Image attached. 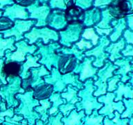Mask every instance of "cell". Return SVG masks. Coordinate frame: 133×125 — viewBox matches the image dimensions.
<instances>
[{
  "label": "cell",
  "instance_id": "cell-49",
  "mask_svg": "<svg viewBox=\"0 0 133 125\" xmlns=\"http://www.w3.org/2000/svg\"><path fill=\"white\" fill-rule=\"evenodd\" d=\"M132 37H133V34H132Z\"/></svg>",
  "mask_w": 133,
  "mask_h": 125
},
{
  "label": "cell",
  "instance_id": "cell-2",
  "mask_svg": "<svg viewBox=\"0 0 133 125\" xmlns=\"http://www.w3.org/2000/svg\"><path fill=\"white\" fill-rule=\"evenodd\" d=\"M95 88L93 79H89L86 80V83L84 84L83 88L78 92V96L81 98V101L76 104L77 111L84 109L83 110L85 111V113L89 115L94 110L101 108L102 104L98 102L97 98L93 95Z\"/></svg>",
  "mask_w": 133,
  "mask_h": 125
},
{
  "label": "cell",
  "instance_id": "cell-19",
  "mask_svg": "<svg viewBox=\"0 0 133 125\" xmlns=\"http://www.w3.org/2000/svg\"><path fill=\"white\" fill-rule=\"evenodd\" d=\"M114 98V95L113 93H108L105 96H101L98 98V102L105 104V106L98 111L100 115H109L110 118H112V114L114 110H118L119 113L122 112V109H123V108L121 106V104L119 106H116L115 103L113 102Z\"/></svg>",
  "mask_w": 133,
  "mask_h": 125
},
{
  "label": "cell",
  "instance_id": "cell-13",
  "mask_svg": "<svg viewBox=\"0 0 133 125\" xmlns=\"http://www.w3.org/2000/svg\"><path fill=\"white\" fill-rule=\"evenodd\" d=\"M46 25L55 31H60L67 27L68 23L64 17V10L53 9L46 20Z\"/></svg>",
  "mask_w": 133,
  "mask_h": 125
},
{
  "label": "cell",
  "instance_id": "cell-7",
  "mask_svg": "<svg viewBox=\"0 0 133 125\" xmlns=\"http://www.w3.org/2000/svg\"><path fill=\"white\" fill-rule=\"evenodd\" d=\"M36 22L37 21L35 20H16L14 21V25L11 29L0 33H2L4 38L15 37V42H18L24 38V33L29 32Z\"/></svg>",
  "mask_w": 133,
  "mask_h": 125
},
{
  "label": "cell",
  "instance_id": "cell-3",
  "mask_svg": "<svg viewBox=\"0 0 133 125\" xmlns=\"http://www.w3.org/2000/svg\"><path fill=\"white\" fill-rule=\"evenodd\" d=\"M35 44L37 47L36 52L33 55L36 56L39 54L42 58L39 60V63L43 65L49 71H51L52 66L58 69V63L60 59V55L57 52V49L61 47L60 43L58 42H50L47 45L45 46L39 40Z\"/></svg>",
  "mask_w": 133,
  "mask_h": 125
},
{
  "label": "cell",
  "instance_id": "cell-20",
  "mask_svg": "<svg viewBox=\"0 0 133 125\" xmlns=\"http://www.w3.org/2000/svg\"><path fill=\"white\" fill-rule=\"evenodd\" d=\"M41 58V56L38 54L36 56H33L31 54H27L26 56V62L22 63V72H21L19 77L21 79L24 80L27 78H29V69L31 67H39L41 66L38 61Z\"/></svg>",
  "mask_w": 133,
  "mask_h": 125
},
{
  "label": "cell",
  "instance_id": "cell-16",
  "mask_svg": "<svg viewBox=\"0 0 133 125\" xmlns=\"http://www.w3.org/2000/svg\"><path fill=\"white\" fill-rule=\"evenodd\" d=\"M60 59L58 63V70L61 74H65L73 72L80 61L72 54L60 55Z\"/></svg>",
  "mask_w": 133,
  "mask_h": 125
},
{
  "label": "cell",
  "instance_id": "cell-22",
  "mask_svg": "<svg viewBox=\"0 0 133 125\" xmlns=\"http://www.w3.org/2000/svg\"><path fill=\"white\" fill-rule=\"evenodd\" d=\"M22 63L15 61H6L4 63L2 71L7 78L19 77L22 72Z\"/></svg>",
  "mask_w": 133,
  "mask_h": 125
},
{
  "label": "cell",
  "instance_id": "cell-48",
  "mask_svg": "<svg viewBox=\"0 0 133 125\" xmlns=\"http://www.w3.org/2000/svg\"><path fill=\"white\" fill-rule=\"evenodd\" d=\"M3 12H4L3 10H1V9H0V17L3 16Z\"/></svg>",
  "mask_w": 133,
  "mask_h": 125
},
{
  "label": "cell",
  "instance_id": "cell-4",
  "mask_svg": "<svg viewBox=\"0 0 133 125\" xmlns=\"http://www.w3.org/2000/svg\"><path fill=\"white\" fill-rule=\"evenodd\" d=\"M24 37L28 40L29 45L35 44L39 38L42 39L44 45H48L50 40L57 42L60 38L58 31H55L49 27L37 28L35 26L31 28V31L24 33Z\"/></svg>",
  "mask_w": 133,
  "mask_h": 125
},
{
  "label": "cell",
  "instance_id": "cell-1",
  "mask_svg": "<svg viewBox=\"0 0 133 125\" xmlns=\"http://www.w3.org/2000/svg\"><path fill=\"white\" fill-rule=\"evenodd\" d=\"M51 73L43 77L44 83L53 85L54 92H60L65 90L66 85H71L78 89H82L84 84L79 80V77L76 74L70 72L65 74H61L57 68L54 67L50 71Z\"/></svg>",
  "mask_w": 133,
  "mask_h": 125
},
{
  "label": "cell",
  "instance_id": "cell-10",
  "mask_svg": "<svg viewBox=\"0 0 133 125\" xmlns=\"http://www.w3.org/2000/svg\"><path fill=\"white\" fill-rule=\"evenodd\" d=\"M26 9L30 14L29 18L37 20L35 27L40 28L46 26V20L51 10L47 3L40 4L37 2L33 6L26 8Z\"/></svg>",
  "mask_w": 133,
  "mask_h": 125
},
{
  "label": "cell",
  "instance_id": "cell-14",
  "mask_svg": "<svg viewBox=\"0 0 133 125\" xmlns=\"http://www.w3.org/2000/svg\"><path fill=\"white\" fill-rule=\"evenodd\" d=\"M3 16L6 17L14 22L16 20H26L29 18V11L26 8L21 6L17 4H13L10 6H6L3 8Z\"/></svg>",
  "mask_w": 133,
  "mask_h": 125
},
{
  "label": "cell",
  "instance_id": "cell-24",
  "mask_svg": "<svg viewBox=\"0 0 133 125\" xmlns=\"http://www.w3.org/2000/svg\"><path fill=\"white\" fill-rule=\"evenodd\" d=\"M78 90H79L77 88H75L71 85H69L66 86V88L64 92H62L60 93V95H61V97L66 99V102L68 104L74 105L77 102L81 101V98L78 96Z\"/></svg>",
  "mask_w": 133,
  "mask_h": 125
},
{
  "label": "cell",
  "instance_id": "cell-46",
  "mask_svg": "<svg viewBox=\"0 0 133 125\" xmlns=\"http://www.w3.org/2000/svg\"><path fill=\"white\" fill-rule=\"evenodd\" d=\"M116 118L114 119L112 122L116 123V124H118V122H119V114L117 112H116Z\"/></svg>",
  "mask_w": 133,
  "mask_h": 125
},
{
  "label": "cell",
  "instance_id": "cell-6",
  "mask_svg": "<svg viewBox=\"0 0 133 125\" xmlns=\"http://www.w3.org/2000/svg\"><path fill=\"white\" fill-rule=\"evenodd\" d=\"M15 47L16 50L15 52H6L5 53V60L6 61H15V62L22 63L26 59V56L27 54H31L33 55L36 50L37 47L36 45L33 44L29 45L26 40H22L18 42H15Z\"/></svg>",
  "mask_w": 133,
  "mask_h": 125
},
{
  "label": "cell",
  "instance_id": "cell-15",
  "mask_svg": "<svg viewBox=\"0 0 133 125\" xmlns=\"http://www.w3.org/2000/svg\"><path fill=\"white\" fill-rule=\"evenodd\" d=\"M113 71L112 67L107 68V65L105 67L100 70L97 72V78L95 81H94V85L96 87H98L97 90L94 92V96L97 97L99 96L106 93V81L107 79L112 76V72Z\"/></svg>",
  "mask_w": 133,
  "mask_h": 125
},
{
  "label": "cell",
  "instance_id": "cell-23",
  "mask_svg": "<svg viewBox=\"0 0 133 125\" xmlns=\"http://www.w3.org/2000/svg\"><path fill=\"white\" fill-rule=\"evenodd\" d=\"M54 93L53 85L48 83H42L33 89V97L35 99H45L50 97Z\"/></svg>",
  "mask_w": 133,
  "mask_h": 125
},
{
  "label": "cell",
  "instance_id": "cell-40",
  "mask_svg": "<svg viewBox=\"0 0 133 125\" xmlns=\"http://www.w3.org/2000/svg\"><path fill=\"white\" fill-rule=\"evenodd\" d=\"M113 0H94L93 7L101 8L105 6H109Z\"/></svg>",
  "mask_w": 133,
  "mask_h": 125
},
{
  "label": "cell",
  "instance_id": "cell-12",
  "mask_svg": "<svg viewBox=\"0 0 133 125\" xmlns=\"http://www.w3.org/2000/svg\"><path fill=\"white\" fill-rule=\"evenodd\" d=\"M108 10L112 17H124L133 10V0H113Z\"/></svg>",
  "mask_w": 133,
  "mask_h": 125
},
{
  "label": "cell",
  "instance_id": "cell-5",
  "mask_svg": "<svg viewBox=\"0 0 133 125\" xmlns=\"http://www.w3.org/2000/svg\"><path fill=\"white\" fill-rule=\"evenodd\" d=\"M33 90H30L25 93H18L16 95L17 99L22 102L19 113L22 114L24 117L29 119H29H31L29 123L32 125L35 123V120L33 117L36 116L35 113L33 111V108L39 105V102L33 97Z\"/></svg>",
  "mask_w": 133,
  "mask_h": 125
},
{
  "label": "cell",
  "instance_id": "cell-26",
  "mask_svg": "<svg viewBox=\"0 0 133 125\" xmlns=\"http://www.w3.org/2000/svg\"><path fill=\"white\" fill-rule=\"evenodd\" d=\"M15 42V37L4 38L2 33H0V58H4L5 53L7 50H10V52H15L16 50Z\"/></svg>",
  "mask_w": 133,
  "mask_h": 125
},
{
  "label": "cell",
  "instance_id": "cell-41",
  "mask_svg": "<svg viewBox=\"0 0 133 125\" xmlns=\"http://www.w3.org/2000/svg\"><path fill=\"white\" fill-rule=\"evenodd\" d=\"M14 115V110L13 108H10L8 110L4 111V112L0 113V122H2V121H4V117L5 116H8L11 117L13 116Z\"/></svg>",
  "mask_w": 133,
  "mask_h": 125
},
{
  "label": "cell",
  "instance_id": "cell-43",
  "mask_svg": "<svg viewBox=\"0 0 133 125\" xmlns=\"http://www.w3.org/2000/svg\"><path fill=\"white\" fill-rule=\"evenodd\" d=\"M15 4L14 0H0V9L3 10V8L6 6H10Z\"/></svg>",
  "mask_w": 133,
  "mask_h": 125
},
{
  "label": "cell",
  "instance_id": "cell-36",
  "mask_svg": "<svg viewBox=\"0 0 133 125\" xmlns=\"http://www.w3.org/2000/svg\"><path fill=\"white\" fill-rule=\"evenodd\" d=\"M75 45L76 46L79 50H81V51H85V49H91L93 47V45L90 42L86 41L83 38L78 42H76Z\"/></svg>",
  "mask_w": 133,
  "mask_h": 125
},
{
  "label": "cell",
  "instance_id": "cell-35",
  "mask_svg": "<svg viewBox=\"0 0 133 125\" xmlns=\"http://www.w3.org/2000/svg\"><path fill=\"white\" fill-rule=\"evenodd\" d=\"M75 6H78L83 10H86L93 6L94 0H73Z\"/></svg>",
  "mask_w": 133,
  "mask_h": 125
},
{
  "label": "cell",
  "instance_id": "cell-39",
  "mask_svg": "<svg viewBox=\"0 0 133 125\" xmlns=\"http://www.w3.org/2000/svg\"><path fill=\"white\" fill-rule=\"evenodd\" d=\"M15 4L24 8H28L29 6H33L37 2V0H14Z\"/></svg>",
  "mask_w": 133,
  "mask_h": 125
},
{
  "label": "cell",
  "instance_id": "cell-45",
  "mask_svg": "<svg viewBox=\"0 0 133 125\" xmlns=\"http://www.w3.org/2000/svg\"><path fill=\"white\" fill-rule=\"evenodd\" d=\"M118 81V79H114L112 81H110L109 82V86H108V91H112V90H114L115 89V86H116V81Z\"/></svg>",
  "mask_w": 133,
  "mask_h": 125
},
{
  "label": "cell",
  "instance_id": "cell-28",
  "mask_svg": "<svg viewBox=\"0 0 133 125\" xmlns=\"http://www.w3.org/2000/svg\"><path fill=\"white\" fill-rule=\"evenodd\" d=\"M81 37L84 38L85 40H91V44L93 45V46L96 45L98 42V40H99L100 37L97 34H96L95 30L93 27H87L85 28L83 30Z\"/></svg>",
  "mask_w": 133,
  "mask_h": 125
},
{
  "label": "cell",
  "instance_id": "cell-44",
  "mask_svg": "<svg viewBox=\"0 0 133 125\" xmlns=\"http://www.w3.org/2000/svg\"><path fill=\"white\" fill-rule=\"evenodd\" d=\"M93 27L94 29H96V31L101 35H102L103 34H104V33L106 34V35H108V34H110V31H112V29H99V28H97V27Z\"/></svg>",
  "mask_w": 133,
  "mask_h": 125
},
{
  "label": "cell",
  "instance_id": "cell-42",
  "mask_svg": "<svg viewBox=\"0 0 133 125\" xmlns=\"http://www.w3.org/2000/svg\"><path fill=\"white\" fill-rule=\"evenodd\" d=\"M62 118V114H58L56 115V117L52 119L51 124V125H63L61 123L60 120Z\"/></svg>",
  "mask_w": 133,
  "mask_h": 125
},
{
  "label": "cell",
  "instance_id": "cell-34",
  "mask_svg": "<svg viewBox=\"0 0 133 125\" xmlns=\"http://www.w3.org/2000/svg\"><path fill=\"white\" fill-rule=\"evenodd\" d=\"M123 40L119 42L118 43L116 44H112V45L110 46V47H108L106 49V51L110 52L111 53V56H110V59L111 60H114V57L116 56V54L118 52V51L123 48Z\"/></svg>",
  "mask_w": 133,
  "mask_h": 125
},
{
  "label": "cell",
  "instance_id": "cell-27",
  "mask_svg": "<svg viewBox=\"0 0 133 125\" xmlns=\"http://www.w3.org/2000/svg\"><path fill=\"white\" fill-rule=\"evenodd\" d=\"M39 104H41V106H37L35 108V110L36 112L39 113L42 115L41 120L43 122H46L48 118L47 110L51 108V102H50L49 98L45 99H42L39 101Z\"/></svg>",
  "mask_w": 133,
  "mask_h": 125
},
{
  "label": "cell",
  "instance_id": "cell-25",
  "mask_svg": "<svg viewBox=\"0 0 133 125\" xmlns=\"http://www.w3.org/2000/svg\"><path fill=\"white\" fill-rule=\"evenodd\" d=\"M85 111L81 110L78 113L76 109H73L68 117H64L61 120L64 125H81L82 119L85 117Z\"/></svg>",
  "mask_w": 133,
  "mask_h": 125
},
{
  "label": "cell",
  "instance_id": "cell-38",
  "mask_svg": "<svg viewBox=\"0 0 133 125\" xmlns=\"http://www.w3.org/2000/svg\"><path fill=\"white\" fill-rule=\"evenodd\" d=\"M4 62H5V58H0V86H2V85L8 84V82L6 81V76L4 74L3 71H2V67H3Z\"/></svg>",
  "mask_w": 133,
  "mask_h": 125
},
{
  "label": "cell",
  "instance_id": "cell-37",
  "mask_svg": "<svg viewBox=\"0 0 133 125\" xmlns=\"http://www.w3.org/2000/svg\"><path fill=\"white\" fill-rule=\"evenodd\" d=\"M75 106L74 104H67L66 105H64V104H61L60 106H59V109L61 112L62 113V115H64V117H66L69 114V112L71 110H72L73 109H74Z\"/></svg>",
  "mask_w": 133,
  "mask_h": 125
},
{
  "label": "cell",
  "instance_id": "cell-17",
  "mask_svg": "<svg viewBox=\"0 0 133 125\" xmlns=\"http://www.w3.org/2000/svg\"><path fill=\"white\" fill-rule=\"evenodd\" d=\"M109 43V42L106 40L105 37L104 36L102 38H101L100 40L99 45L96 46L95 48L91 49L88 51H85V56H95L96 60H94L93 63H92V65L95 67H101L103 66V60L105 59L104 57V47L106 45H108V44Z\"/></svg>",
  "mask_w": 133,
  "mask_h": 125
},
{
  "label": "cell",
  "instance_id": "cell-32",
  "mask_svg": "<svg viewBox=\"0 0 133 125\" xmlns=\"http://www.w3.org/2000/svg\"><path fill=\"white\" fill-rule=\"evenodd\" d=\"M102 20L101 21H100L97 24H96L95 26H94V27H97V28H99V29H107L108 28L110 27V25H109V22L111 20V18L112 17L110 15V12L108 11V8L106 10L102 11Z\"/></svg>",
  "mask_w": 133,
  "mask_h": 125
},
{
  "label": "cell",
  "instance_id": "cell-8",
  "mask_svg": "<svg viewBox=\"0 0 133 125\" xmlns=\"http://www.w3.org/2000/svg\"><path fill=\"white\" fill-rule=\"evenodd\" d=\"M84 28L85 27L81 24H68L65 29L58 31L60 45L64 46L65 47H71L74 42L78 40Z\"/></svg>",
  "mask_w": 133,
  "mask_h": 125
},
{
  "label": "cell",
  "instance_id": "cell-47",
  "mask_svg": "<svg viewBox=\"0 0 133 125\" xmlns=\"http://www.w3.org/2000/svg\"><path fill=\"white\" fill-rule=\"evenodd\" d=\"M37 2L40 4H43V3H48L49 0H37Z\"/></svg>",
  "mask_w": 133,
  "mask_h": 125
},
{
  "label": "cell",
  "instance_id": "cell-21",
  "mask_svg": "<svg viewBox=\"0 0 133 125\" xmlns=\"http://www.w3.org/2000/svg\"><path fill=\"white\" fill-rule=\"evenodd\" d=\"M101 17V10L99 8L96 7L91 8L85 10V16L83 25L84 27H91L97 24Z\"/></svg>",
  "mask_w": 133,
  "mask_h": 125
},
{
  "label": "cell",
  "instance_id": "cell-9",
  "mask_svg": "<svg viewBox=\"0 0 133 125\" xmlns=\"http://www.w3.org/2000/svg\"><path fill=\"white\" fill-rule=\"evenodd\" d=\"M50 73L51 72L47 70L43 65H41V66L37 68L31 69L29 71L30 75L29 78L22 80V87L26 91L33 90L38 85L44 83L43 77L49 75Z\"/></svg>",
  "mask_w": 133,
  "mask_h": 125
},
{
  "label": "cell",
  "instance_id": "cell-30",
  "mask_svg": "<svg viewBox=\"0 0 133 125\" xmlns=\"http://www.w3.org/2000/svg\"><path fill=\"white\" fill-rule=\"evenodd\" d=\"M48 5L51 9H60L64 10L69 6L74 4L73 0H49Z\"/></svg>",
  "mask_w": 133,
  "mask_h": 125
},
{
  "label": "cell",
  "instance_id": "cell-18",
  "mask_svg": "<svg viewBox=\"0 0 133 125\" xmlns=\"http://www.w3.org/2000/svg\"><path fill=\"white\" fill-rule=\"evenodd\" d=\"M85 16V10L78 6L71 4L64 10V17L68 24H83Z\"/></svg>",
  "mask_w": 133,
  "mask_h": 125
},
{
  "label": "cell",
  "instance_id": "cell-33",
  "mask_svg": "<svg viewBox=\"0 0 133 125\" xmlns=\"http://www.w3.org/2000/svg\"><path fill=\"white\" fill-rule=\"evenodd\" d=\"M13 25H14V22L10 20V19L4 16L1 17H0V33L11 29L13 27Z\"/></svg>",
  "mask_w": 133,
  "mask_h": 125
},
{
  "label": "cell",
  "instance_id": "cell-29",
  "mask_svg": "<svg viewBox=\"0 0 133 125\" xmlns=\"http://www.w3.org/2000/svg\"><path fill=\"white\" fill-rule=\"evenodd\" d=\"M49 99L51 102H53V106L49 108V115H53L58 111V108L61 105L64 104V101L62 99L60 92H54L50 96Z\"/></svg>",
  "mask_w": 133,
  "mask_h": 125
},
{
  "label": "cell",
  "instance_id": "cell-31",
  "mask_svg": "<svg viewBox=\"0 0 133 125\" xmlns=\"http://www.w3.org/2000/svg\"><path fill=\"white\" fill-rule=\"evenodd\" d=\"M103 116L96 114V109L94 110L91 115H87L85 119V125H102Z\"/></svg>",
  "mask_w": 133,
  "mask_h": 125
},
{
  "label": "cell",
  "instance_id": "cell-11",
  "mask_svg": "<svg viewBox=\"0 0 133 125\" xmlns=\"http://www.w3.org/2000/svg\"><path fill=\"white\" fill-rule=\"evenodd\" d=\"M94 61V58H84L83 60L76 65L73 72L76 74H79V80L81 82L83 83L89 79H92L94 81L97 79V76L96 74L97 73L98 69L92 65Z\"/></svg>",
  "mask_w": 133,
  "mask_h": 125
}]
</instances>
